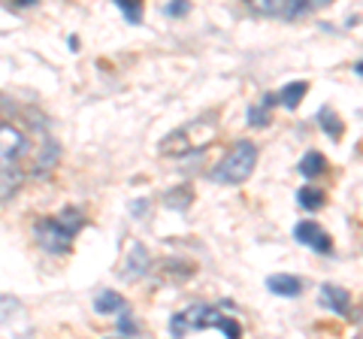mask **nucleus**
Here are the masks:
<instances>
[{"mask_svg":"<svg viewBox=\"0 0 363 339\" xmlns=\"http://www.w3.org/2000/svg\"><path fill=\"white\" fill-rule=\"evenodd\" d=\"M28 149V140L25 133H21L18 128H13V124H0V157H18L21 152Z\"/></svg>","mask_w":363,"mask_h":339,"instance_id":"nucleus-6","label":"nucleus"},{"mask_svg":"<svg viewBox=\"0 0 363 339\" xmlns=\"http://www.w3.org/2000/svg\"><path fill=\"white\" fill-rule=\"evenodd\" d=\"M206 327H218L227 339H242V330H240V324H236V318L218 315L215 309H209V315H206Z\"/></svg>","mask_w":363,"mask_h":339,"instance_id":"nucleus-13","label":"nucleus"},{"mask_svg":"<svg viewBox=\"0 0 363 339\" xmlns=\"http://www.w3.org/2000/svg\"><path fill=\"white\" fill-rule=\"evenodd\" d=\"M206 315H209V306H203V303H194V306H188L185 312H176L173 321H169V333L176 339H182L185 333L191 330H200V327H206Z\"/></svg>","mask_w":363,"mask_h":339,"instance_id":"nucleus-3","label":"nucleus"},{"mask_svg":"<svg viewBox=\"0 0 363 339\" xmlns=\"http://www.w3.org/2000/svg\"><path fill=\"white\" fill-rule=\"evenodd\" d=\"M21 182H25V176H21V170L13 167V164H0V200L13 197L16 191L21 188Z\"/></svg>","mask_w":363,"mask_h":339,"instance_id":"nucleus-10","label":"nucleus"},{"mask_svg":"<svg viewBox=\"0 0 363 339\" xmlns=\"http://www.w3.org/2000/svg\"><path fill=\"white\" fill-rule=\"evenodd\" d=\"M318 121H321V128H324V133H330L333 140H339L342 137V121L336 118V112L330 109V106H324L321 112H318Z\"/></svg>","mask_w":363,"mask_h":339,"instance_id":"nucleus-17","label":"nucleus"},{"mask_svg":"<svg viewBox=\"0 0 363 339\" xmlns=\"http://www.w3.org/2000/svg\"><path fill=\"white\" fill-rule=\"evenodd\" d=\"M324 170H327V161H324L321 152H306V155H303V161H300V176L315 179V176H321Z\"/></svg>","mask_w":363,"mask_h":339,"instance_id":"nucleus-15","label":"nucleus"},{"mask_svg":"<svg viewBox=\"0 0 363 339\" xmlns=\"http://www.w3.org/2000/svg\"><path fill=\"white\" fill-rule=\"evenodd\" d=\"M118 327H121V330H124V333H133V330H136V324L130 321V315H121V321H118Z\"/></svg>","mask_w":363,"mask_h":339,"instance_id":"nucleus-22","label":"nucleus"},{"mask_svg":"<svg viewBox=\"0 0 363 339\" xmlns=\"http://www.w3.org/2000/svg\"><path fill=\"white\" fill-rule=\"evenodd\" d=\"M267 288L272 294H279V297H297V294L303 291V282L297 276H291V273H276V276L267 279Z\"/></svg>","mask_w":363,"mask_h":339,"instance_id":"nucleus-9","label":"nucleus"},{"mask_svg":"<svg viewBox=\"0 0 363 339\" xmlns=\"http://www.w3.org/2000/svg\"><path fill=\"white\" fill-rule=\"evenodd\" d=\"M321 306H327L330 312L345 315L348 306H351V294L345 288H339V285H324L321 288Z\"/></svg>","mask_w":363,"mask_h":339,"instance_id":"nucleus-8","label":"nucleus"},{"mask_svg":"<svg viewBox=\"0 0 363 339\" xmlns=\"http://www.w3.org/2000/svg\"><path fill=\"white\" fill-rule=\"evenodd\" d=\"M149 269H152V257H149V252H145V245L143 243H133L128 257H124L121 276L128 279V282H136V279H143L145 273H149Z\"/></svg>","mask_w":363,"mask_h":339,"instance_id":"nucleus-5","label":"nucleus"},{"mask_svg":"<svg viewBox=\"0 0 363 339\" xmlns=\"http://www.w3.org/2000/svg\"><path fill=\"white\" fill-rule=\"evenodd\" d=\"M272 104H276V94H267L257 106L248 109V124H252V128H267V124H269V106Z\"/></svg>","mask_w":363,"mask_h":339,"instance_id":"nucleus-16","label":"nucleus"},{"mask_svg":"<svg viewBox=\"0 0 363 339\" xmlns=\"http://www.w3.org/2000/svg\"><path fill=\"white\" fill-rule=\"evenodd\" d=\"M255 167H257V145L248 140H240L218 161V167L212 170V179L221 185H240L255 173Z\"/></svg>","mask_w":363,"mask_h":339,"instance_id":"nucleus-1","label":"nucleus"},{"mask_svg":"<svg viewBox=\"0 0 363 339\" xmlns=\"http://www.w3.org/2000/svg\"><path fill=\"white\" fill-rule=\"evenodd\" d=\"M116 6L121 9L128 21H143V6L140 4H130V0H116Z\"/></svg>","mask_w":363,"mask_h":339,"instance_id":"nucleus-20","label":"nucleus"},{"mask_svg":"<svg viewBox=\"0 0 363 339\" xmlns=\"http://www.w3.org/2000/svg\"><path fill=\"white\" fill-rule=\"evenodd\" d=\"M257 9L267 16H279V18H297L309 6H306L303 0H260Z\"/></svg>","mask_w":363,"mask_h":339,"instance_id":"nucleus-7","label":"nucleus"},{"mask_svg":"<svg viewBox=\"0 0 363 339\" xmlns=\"http://www.w3.org/2000/svg\"><path fill=\"white\" fill-rule=\"evenodd\" d=\"M33 236H37V243L52 255H64L67 248H70V243H73L70 236L55 224V218H43V221L33 224Z\"/></svg>","mask_w":363,"mask_h":339,"instance_id":"nucleus-2","label":"nucleus"},{"mask_svg":"<svg viewBox=\"0 0 363 339\" xmlns=\"http://www.w3.org/2000/svg\"><path fill=\"white\" fill-rule=\"evenodd\" d=\"M294 236H297V243L309 245L312 252H318V255H330L333 252L330 236H327V230L318 221H300L297 228H294Z\"/></svg>","mask_w":363,"mask_h":339,"instance_id":"nucleus-4","label":"nucleus"},{"mask_svg":"<svg viewBox=\"0 0 363 339\" xmlns=\"http://www.w3.org/2000/svg\"><path fill=\"white\" fill-rule=\"evenodd\" d=\"M164 13H167V16H173V18H179V16H185V13H188V4H179V0H173V4H167V6H164Z\"/></svg>","mask_w":363,"mask_h":339,"instance_id":"nucleus-21","label":"nucleus"},{"mask_svg":"<svg viewBox=\"0 0 363 339\" xmlns=\"http://www.w3.org/2000/svg\"><path fill=\"white\" fill-rule=\"evenodd\" d=\"M306 91H309V85L306 82H288L285 88L279 91V100H281V106H288V109H297L300 106V100L306 97Z\"/></svg>","mask_w":363,"mask_h":339,"instance_id":"nucleus-14","label":"nucleus"},{"mask_svg":"<svg viewBox=\"0 0 363 339\" xmlns=\"http://www.w3.org/2000/svg\"><path fill=\"white\" fill-rule=\"evenodd\" d=\"M191 200H194V191H191L188 185H182V188H173V191H169L164 203H167L169 209H188V206H191Z\"/></svg>","mask_w":363,"mask_h":339,"instance_id":"nucleus-19","label":"nucleus"},{"mask_svg":"<svg viewBox=\"0 0 363 339\" xmlns=\"http://www.w3.org/2000/svg\"><path fill=\"white\" fill-rule=\"evenodd\" d=\"M94 309L100 315H116V312L128 309V303H124V297H121V294H116V291H100L94 297Z\"/></svg>","mask_w":363,"mask_h":339,"instance_id":"nucleus-11","label":"nucleus"},{"mask_svg":"<svg viewBox=\"0 0 363 339\" xmlns=\"http://www.w3.org/2000/svg\"><path fill=\"white\" fill-rule=\"evenodd\" d=\"M297 203H300L303 209H309V212L321 209V206H324V191H321V188H300Z\"/></svg>","mask_w":363,"mask_h":339,"instance_id":"nucleus-18","label":"nucleus"},{"mask_svg":"<svg viewBox=\"0 0 363 339\" xmlns=\"http://www.w3.org/2000/svg\"><path fill=\"white\" fill-rule=\"evenodd\" d=\"M354 339H360V336H354Z\"/></svg>","mask_w":363,"mask_h":339,"instance_id":"nucleus-23","label":"nucleus"},{"mask_svg":"<svg viewBox=\"0 0 363 339\" xmlns=\"http://www.w3.org/2000/svg\"><path fill=\"white\" fill-rule=\"evenodd\" d=\"M55 224H58V228H61V230H64V233L73 240V236H76L79 230H82L85 216H82V212H79L76 206H67V209H61V216L55 218Z\"/></svg>","mask_w":363,"mask_h":339,"instance_id":"nucleus-12","label":"nucleus"}]
</instances>
